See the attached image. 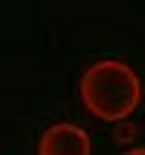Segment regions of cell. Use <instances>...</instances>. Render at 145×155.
Segmentation results:
<instances>
[{
  "label": "cell",
  "mask_w": 145,
  "mask_h": 155,
  "mask_svg": "<svg viewBox=\"0 0 145 155\" xmlns=\"http://www.w3.org/2000/svg\"><path fill=\"white\" fill-rule=\"evenodd\" d=\"M124 155H145V146H133V149H127Z\"/></svg>",
  "instance_id": "obj_3"
},
{
  "label": "cell",
  "mask_w": 145,
  "mask_h": 155,
  "mask_svg": "<svg viewBox=\"0 0 145 155\" xmlns=\"http://www.w3.org/2000/svg\"><path fill=\"white\" fill-rule=\"evenodd\" d=\"M80 99L90 115L102 121H127L142 99L139 74L121 59H99L80 74Z\"/></svg>",
  "instance_id": "obj_1"
},
{
  "label": "cell",
  "mask_w": 145,
  "mask_h": 155,
  "mask_svg": "<svg viewBox=\"0 0 145 155\" xmlns=\"http://www.w3.org/2000/svg\"><path fill=\"white\" fill-rule=\"evenodd\" d=\"M90 134L68 121L43 127L37 140V155H90Z\"/></svg>",
  "instance_id": "obj_2"
}]
</instances>
